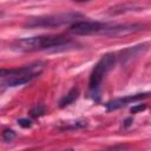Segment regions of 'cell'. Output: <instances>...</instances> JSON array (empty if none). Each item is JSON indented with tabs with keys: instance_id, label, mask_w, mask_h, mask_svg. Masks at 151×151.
<instances>
[{
	"instance_id": "6da1fadb",
	"label": "cell",
	"mask_w": 151,
	"mask_h": 151,
	"mask_svg": "<svg viewBox=\"0 0 151 151\" xmlns=\"http://www.w3.org/2000/svg\"><path fill=\"white\" fill-rule=\"evenodd\" d=\"M71 38L65 35H39L17 39L11 44V48L17 52H34L68 44Z\"/></svg>"
},
{
	"instance_id": "7a4b0ae2",
	"label": "cell",
	"mask_w": 151,
	"mask_h": 151,
	"mask_svg": "<svg viewBox=\"0 0 151 151\" xmlns=\"http://www.w3.org/2000/svg\"><path fill=\"white\" fill-rule=\"evenodd\" d=\"M81 18V14L79 13H59V14H51V15H44L38 18H32L25 22V27L29 28H37V27H55L65 24H74L78 21L77 19Z\"/></svg>"
},
{
	"instance_id": "3957f363",
	"label": "cell",
	"mask_w": 151,
	"mask_h": 151,
	"mask_svg": "<svg viewBox=\"0 0 151 151\" xmlns=\"http://www.w3.org/2000/svg\"><path fill=\"white\" fill-rule=\"evenodd\" d=\"M116 59H117V57L113 53H106L99 59V61L96 64V66L93 67V70L90 74L88 85H90L91 91H97L98 90V87L101 84L104 77L113 67V65L116 63Z\"/></svg>"
},
{
	"instance_id": "277c9868",
	"label": "cell",
	"mask_w": 151,
	"mask_h": 151,
	"mask_svg": "<svg viewBox=\"0 0 151 151\" xmlns=\"http://www.w3.org/2000/svg\"><path fill=\"white\" fill-rule=\"evenodd\" d=\"M109 24L100 21H91V20H78L70 26V31L74 34H104Z\"/></svg>"
},
{
	"instance_id": "5b68a950",
	"label": "cell",
	"mask_w": 151,
	"mask_h": 151,
	"mask_svg": "<svg viewBox=\"0 0 151 151\" xmlns=\"http://www.w3.org/2000/svg\"><path fill=\"white\" fill-rule=\"evenodd\" d=\"M45 64L41 61H35L33 64L22 66V67H18V68H11V70H6L2 68L0 72V76L2 79L6 78H13V77H21V76H28V74H34V73H41L42 68H44Z\"/></svg>"
},
{
	"instance_id": "8992f818",
	"label": "cell",
	"mask_w": 151,
	"mask_h": 151,
	"mask_svg": "<svg viewBox=\"0 0 151 151\" xmlns=\"http://www.w3.org/2000/svg\"><path fill=\"white\" fill-rule=\"evenodd\" d=\"M151 96L150 92H146V93H136V94H130V96H126V97H122V98H116L111 101H107L105 104L106 109L107 110H117V109H120L127 104H132V103H136V101H139V100H143L145 98H149Z\"/></svg>"
},
{
	"instance_id": "52a82bcc",
	"label": "cell",
	"mask_w": 151,
	"mask_h": 151,
	"mask_svg": "<svg viewBox=\"0 0 151 151\" xmlns=\"http://www.w3.org/2000/svg\"><path fill=\"white\" fill-rule=\"evenodd\" d=\"M143 25L140 24H120V25H110L107 26L106 31L104 32L105 35H123L127 33H133L137 31H140Z\"/></svg>"
},
{
	"instance_id": "ba28073f",
	"label": "cell",
	"mask_w": 151,
	"mask_h": 151,
	"mask_svg": "<svg viewBox=\"0 0 151 151\" xmlns=\"http://www.w3.org/2000/svg\"><path fill=\"white\" fill-rule=\"evenodd\" d=\"M147 44H142V45H137L133 47H129L124 51L120 52V61L122 63H127L131 59H136L138 55L143 54L146 50H147Z\"/></svg>"
},
{
	"instance_id": "9c48e42d",
	"label": "cell",
	"mask_w": 151,
	"mask_h": 151,
	"mask_svg": "<svg viewBox=\"0 0 151 151\" xmlns=\"http://www.w3.org/2000/svg\"><path fill=\"white\" fill-rule=\"evenodd\" d=\"M39 76V73H34V74H28V76H21V77H13V78H6L2 80V85L6 86H19V85H24L27 84L29 81H32L34 78H37Z\"/></svg>"
},
{
	"instance_id": "30bf717a",
	"label": "cell",
	"mask_w": 151,
	"mask_h": 151,
	"mask_svg": "<svg viewBox=\"0 0 151 151\" xmlns=\"http://www.w3.org/2000/svg\"><path fill=\"white\" fill-rule=\"evenodd\" d=\"M78 97H79V88H78V87H72V88L67 92V94H65V96L60 99L59 106H60V107H65V106L72 104Z\"/></svg>"
},
{
	"instance_id": "8fae6325",
	"label": "cell",
	"mask_w": 151,
	"mask_h": 151,
	"mask_svg": "<svg viewBox=\"0 0 151 151\" xmlns=\"http://www.w3.org/2000/svg\"><path fill=\"white\" fill-rule=\"evenodd\" d=\"M44 113H45V106H44L42 104H35V105L31 109V111H29V114H31L32 117H34V118L40 117V116H42Z\"/></svg>"
},
{
	"instance_id": "7c38bea8",
	"label": "cell",
	"mask_w": 151,
	"mask_h": 151,
	"mask_svg": "<svg viewBox=\"0 0 151 151\" xmlns=\"http://www.w3.org/2000/svg\"><path fill=\"white\" fill-rule=\"evenodd\" d=\"M87 123L86 122H70L65 125V127L60 129V130H67V129H80V127H84L86 126Z\"/></svg>"
},
{
	"instance_id": "4fadbf2b",
	"label": "cell",
	"mask_w": 151,
	"mask_h": 151,
	"mask_svg": "<svg viewBox=\"0 0 151 151\" xmlns=\"http://www.w3.org/2000/svg\"><path fill=\"white\" fill-rule=\"evenodd\" d=\"M15 136H17V133L12 129H5L2 132V139L5 142H12L15 138Z\"/></svg>"
},
{
	"instance_id": "5bb4252c",
	"label": "cell",
	"mask_w": 151,
	"mask_h": 151,
	"mask_svg": "<svg viewBox=\"0 0 151 151\" xmlns=\"http://www.w3.org/2000/svg\"><path fill=\"white\" fill-rule=\"evenodd\" d=\"M129 147L127 145H124V144H119V145H113V146H110V147H106L101 151H126Z\"/></svg>"
},
{
	"instance_id": "9a60e30c",
	"label": "cell",
	"mask_w": 151,
	"mask_h": 151,
	"mask_svg": "<svg viewBox=\"0 0 151 151\" xmlns=\"http://www.w3.org/2000/svg\"><path fill=\"white\" fill-rule=\"evenodd\" d=\"M18 124H19L20 126H22V127H31V125H32L31 120H29V119H26V118H20V119H18Z\"/></svg>"
},
{
	"instance_id": "2e32d148",
	"label": "cell",
	"mask_w": 151,
	"mask_h": 151,
	"mask_svg": "<svg viewBox=\"0 0 151 151\" xmlns=\"http://www.w3.org/2000/svg\"><path fill=\"white\" fill-rule=\"evenodd\" d=\"M146 109V106L143 104H139V105H136V106H132L131 107V112L132 113H137V112H139V111H143V110H145Z\"/></svg>"
},
{
	"instance_id": "e0dca14e",
	"label": "cell",
	"mask_w": 151,
	"mask_h": 151,
	"mask_svg": "<svg viewBox=\"0 0 151 151\" xmlns=\"http://www.w3.org/2000/svg\"><path fill=\"white\" fill-rule=\"evenodd\" d=\"M131 122H132V118H129V119H126V120H125V124H124V126H129V125L131 124Z\"/></svg>"
},
{
	"instance_id": "ac0fdd59",
	"label": "cell",
	"mask_w": 151,
	"mask_h": 151,
	"mask_svg": "<svg viewBox=\"0 0 151 151\" xmlns=\"http://www.w3.org/2000/svg\"><path fill=\"white\" fill-rule=\"evenodd\" d=\"M63 151H74L73 149H66V150H63Z\"/></svg>"
}]
</instances>
